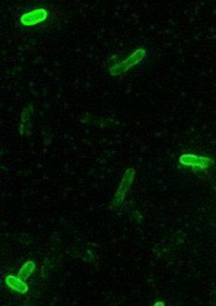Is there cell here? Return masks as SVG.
Returning <instances> with one entry per match:
<instances>
[{
	"mask_svg": "<svg viewBox=\"0 0 216 306\" xmlns=\"http://www.w3.org/2000/svg\"><path fill=\"white\" fill-rule=\"evenodd\" d=\"M146 56V50L136 49L134 53L130 55L126 60L121 61L120 63L109 68V73L111 75H121L126 73L132 67L135 66L137 63L143 60Z\"/></svg>",
	"mask_w": 216,
	"mask_h": 306,
	"instance_id": "cell-1",
	"label": "cell"
},
{
	"mask_svg": "<svg viewBox=\"0 0 216 306\" xmlns=\"http://www.w3.org/2000/svg\"><path fill=\"white\" fill-rule=\"evenodd\" d=\"M47 11L46 8H36L28 13L20 16V23L24 26H34L47 20Z\"/></svg>",
	"mask_w": 216,
	"mask_h": 306,
	"instance_id": "cell-2",
	"label": "cell"
},
{
	"mask_svg": "<svg viewBox=\"0 0 216 306\" xmlns=\"http://www.w3.org/2000/svg\"><path fill=\"white\" fill-rule=\"evenodd\" d=\"M135 174V169H133V168H128L125 171V173L123 175V178H122V182H121L120 187H119V190H118V192H117L116 195H115L114 203L116 205H120L122 201H123V198H124L125 194L127 193L129 188L133 183Z\"/></svg>",
	"mask_w": 216,
	"mask_h": 306,
	"instance_id": "cell-3",
	"label": "cell"
},
{
	"mask_svg": "<svg viewBox=\"0 0 216 306\" xmlns=\"http://www.w3.org/2000/svg\"><path fill=\"white\" fill-rule=\"evenodd\" d=\"M212 159L209 157L197 156L195 154H183L180 157V163L184 166H191L193 167L205 168L212 164Z\"/></svg>",
	"mask_w": 216,
	"mask_h": 306,
	"instance_id": "cell-4",
	"label": "cell"
},
{
	"mask_svg": "<svg viewBox=\"0 0 216 306\" xmlns=\"http://www.w3.org/2000/svg\"><path fill=\"white\" fill-rule=\"evenodd\" d=\"M6 283L7 286L10 289H12L14 291L20 293H25L28 291V285L23 282L22 280H20V278H16L12 276H8L6 278Z\"/></svg>",
	"mask_w": 216,
	"mask_h": 306,
	"instance_id": "cell-5",
	"label": "cell"
},
{
	"mask_svg": "<svg viewBox=\"0 0 216 306\" xmlns=\"http://www.w3.org/2000/svg\"><path fill=\"white\" fill-rule=\"evenodd\" d=\"M34 268H35V266H34V262L29 261L27 263H25L24 266L20 268L19 278L20 280H26L31 276V274L33 273Z\"/></svg>",
	"mask_w": 216,
	"mask_h": 306,
	"instance_id": "cell-6",
	"label": "cell"
}]
</instances>
